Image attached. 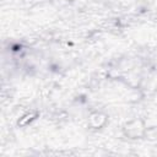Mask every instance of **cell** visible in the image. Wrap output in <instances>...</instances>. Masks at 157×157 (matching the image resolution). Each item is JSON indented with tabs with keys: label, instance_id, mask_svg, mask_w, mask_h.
Listing matches in <instances>:
<instances>
[{
	"label": "cell",
	"instance_id": "2",
	"mask_svg": "<svg viewBox=\"0 0 157 157\" xmlns=\"http://www.w3.org/2000/svg\"><path fill=\"white\" fill-rule=\"evenodd\" d=\"M107 120H108L107 115L103 112H98V110L91 113L90 117H88V124H90V126L92 129H101V128H103L105 125Z\"/></svg>",
	"mask_w": 157,
	"mask_h": 157
},
{
	"label": "cell",
	"instance_id": "1",
	"mask_svg": "<svg viewBox=\"0 0 157 157\" xmlns=\"http://www.w3.org/2000/svg\"><path fill=\"white\" fill-rule=\"evenodd\" d=\"M123 132L129 139H141L146 132V125L141 119H132L124 124Z\"/></svg>",
	"mask_w": 157,
	"mask_h": 157
}]
</instances>
